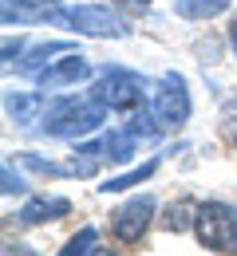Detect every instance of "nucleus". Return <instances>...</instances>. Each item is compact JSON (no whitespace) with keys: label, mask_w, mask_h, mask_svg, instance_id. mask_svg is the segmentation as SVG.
Instances as JSON below:
<instances>
[{"label":"nucleus","mask_w":237,"mask_h":256,"mask_svg":"<svg viewBox=\"0 0 237 256\" xmlns=\"http://www.w3.org/2000/svg\"><path fill=\"white\" fill-rule=\"evenodd\" d=\"M186 114H190L186 83H182L178 75H166V79H162V91L154 98V118H158L162 126H178V122H186Z\"/></svg>","instance_id":"nucleus-4"},{"label":"nucleus","mask_w":237,"mask_h":256,"mask_svg":"<svg viewBox=\"0 0 237 256\" xmlns=\"http://www.w3.org/2000/svg\"><path fill=\"white\" fill-rule=\"evenodd\" d=\"M99 122H103V102H91V98H60L48 110L44 130L48 134H60V138H71V134L95 130Z\"/></svg>","instance_id":"nucleus-2"},{"label":"nucleus","mask_w":237,"mask_h":256,"mask_svg":"<svg viewBox=\"0 0 237 256\" xmlns=\"http://www.w3.org/2000/svg\"><path fill=\"white\" fill-rule=\"evenodd\" d=\"M225 8H229V0H174V12H182L186 20H209Z\"/></svg>","instance_id":"nucleus-9"},{"label":"nucleus","mask_w":237,"mask_h":256,"mask_svg":"<svg viewBox=\"0 0 237 256\" xmlns=\"http://www.w3.org/2000/svg\"><path fill=\"white\" fill-rule=\"evenodd\" d=\"M95 228H83V232H75L68 244H64V252L60 256H95Z\"/></svg>","instance_id":"nucleus-10"},{"label":"nucleus","mask_w":237,"mask_h":256,"mask_svg":"<svg viewBox=\"0 0 237 256\" xmlns=\"http://www.w3.org/2000/svg\"><path fill=\"white\" fill-rule=\"evenodd\" d=\"M221 134L237 146V98H229V102L221 106Z\"/></svg>","instance_id":"nucleus-12"},{"label":"nucleus","mask_w":237,"mask_h":256,"mask_svg":"<svg viewBox=\"0 0 237 256\" xmlns=\"http://www.w3.org/2000/svg\"><path fill=\"white\" fill-rule=\"evenodd\" d=\"M79 79H87V64H83L79 56H71L64 64L48 67V71L40 75V87H44V91H60V87H71V83H79Z\"/></svg>","instance_id":"nucleus-7"},{"label":"nucleus","mask_w":237,"mask_h":256,"mask_svg":"<svg viewBox=\"0 0 237 256\" xmlns=\"http://www.w3.org/2000/svg\"><path fill=\"white\" fill-rule=\"evenodd\" d=\"M68 24H75L79 32H87V36H127L123 16H115L111 8H99V4L71 8V12H68Z\"/></svg>","instance_id":"nucleus-5"},{"label":"nucleus","mask_w":237,"mask_h":256,"mask_svg":"<svg viewBox=\"0 0 237 256\" xmlns=\"http://www.w3.org/2000/svg\"><path fill=\"white\" fill-rule=\"evenodd\" d=\"M233 48H237V24H233Z\"/></svg>","instance_id":"nucleus-16"},{"label":"nucleus","mask_w":237,"mask_h":256,"mask_svg":"<svg viewBox=\"0 0 237 256\" xmlns=\"http://www.w3.org/2000/svg\"><path fill=\"white\" fill-rule=\"evenodd\" d=\"M115 4H119V8H127L131 16H142V12L150 8V0H115Z\"/></svg>","instance_id":"nucleus-14"},{"label":"nucleus","mask_w":237,"mask_h":256,"mask_svg":"<svg viewBox=\"0 0 237 256\" xmlns=\"http://www.w3.org/2000/svg\"><path fill=\"white\" fill-rule=\"evenodd\" d=\"M103 150H107V158L127 162V158H131V150H135V142H131V134H111V138L103 142Z\"/></svg>","instance_id":"nucleus-11"},{"label":"nucleus","mask_w":237,"mask_h":256,"mask_svg":"<svg viewBox=\"0 0 237 256\" xmlns=\"http://www.w3.org/2000/svg\"><path fill=\"white\" fill-rule=\"evenodd\" d=\"M32 106H36V98H8V110H12V114H16L20 122H24L28 114H32Z\"/></svg>","instance_id":"nucleus-13"},{"label":"nucleus","mask_w":237,"mask_h":256,"mask_svg":"<svg viewBox=\"0 0 237 256\" xmlns=\"http://www.w3.org/2000/svg\"><path fill=\"white\" fill-rule=\"evenodd\" d=\"M194 232L213 252H237V209L225 201H205L194 209Z\"/></svg>","instance_id":"nucleus-1"},{"label":"nucleus","mask_w":237,"mask_h":256,"mask_svg":"<svg viewBox=\"0 0 237 256\" xmlns=\"http://www.w3.org/2000/svg\"><path fill=\"white\" fill-rule=\"evenodd\" d=\"M150 217H154V201L150 197H135V201H127L123 209L111 213V236L119 244H135V240H142Z\"/></svg>","instance_id":"nucleus-3"},{"label":"nucleus","mask_w":237,"mask_h":256,"mask_svg":"<svg viewBox=\"0 0 237 256\" xmlns=\"http://www.w3.org/2000/svg\"><path fill=\"white\" fill-rule=\"evenodd\" d=\"M95 256H119V252H111V248H99V252H95Z\"/></svg>","instance_id":"nucleus-15"},{"label":"nucleus","mask_w":237,"mask_h":256,"mask_svg":"<svg viewBox=\"0 0 237 256\" xmlns=\"http://www.w3.org/2000/svg\"><path fill=\"white\" fill-rule=\"evenodd\" d=\"M95 91H99V102H103V106L127 110V106H135V102H138V95H142V83H138L135 75H127V71H111V75L103 79Z\"/></svg>","instance_id":"nucleus-6"},{"label":"nucleus","mask_w":237,"mask_h":256,"mask_svg":"<svg viewBox=\"0 0 237 256\" xmlns=\"http://www.w3.org/2000/svg\"><path fill=\"white\" fill-rule=\"evenodd\" d=\"M71 205L64 201V197H40V201H32L24 213H20V221H28V224H36V221H56L60 213H68Z\"/></svg>","instance_id":"nucleus-8"}]
</instances>
